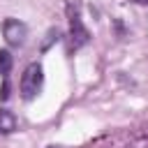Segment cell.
<instances>
[{
    "mask_svg": "<svg viewBox=\"0 0 148 148\" xmlns=\"http://www.w3.org/2000/svg\"><path fill=\"white\" fill-rule=\"evenodd\" d=\"M42 83H44L42 65L39 62H30L23 69V76H21V95H23V99H32L42 90Z\"/></svg>",
    "mask_w": 148,
    "mask_h": 148,
    "instance_id": "obj_1",
    "label": "cell"
},
{
    "mask_svg": "<svg viewBox=\"0 0 148 148\" xmlns=\"http://www.w3.org/2000/svg\"><path fill=\"white\" fill-rule=\"evenodd\" d=\"M16 130V116L7 109H0V134H12Z\"/></svg>",
    "mask_w": 148,
    "mask_h": 148,
    "instance_id": "obj_4",
    "label": "cell"
},
{
    "mask_svg": "<svg viewBox=\"0 0 148 148\" xmlns=\"http://www.w3.org/2000/svg\"><path fill=\"white\" fill-rule=\"evenodd\" d=\"M12 62H14V60H12V53L2 49V51H0V74H2V76H7V74H9Z\"/></svg>",
    "mask_w": 148,
    "mask_h": 148,
    "instance_id": "obj_5",
    "label": "cell"
},
{
    "mask_svg": "<svg viewBox=\"0 0 148 148\" xmlns=\"http://www.w3.org/2000/svg\"><path fill=\"white\" fill-rule=\"evenodd\" d=\"M0 99H2V102H5V99H9V81H7V76H5L2 88H0Z\"/></svg>",
    "mask_w": 148,
    "mask_h": 148,
    "instance_id": "obj_7",
    "label": "cell"
},
{
    "mask_svg": "<svg viewBox=\"0 0 148 148\" xmlns=\"http://www.w3.org/2000/svg\"><path fill=\"white\" fill-rule=\"evenodd\" d=\"M2 35H5L9 46H21L25 42V37H28V25L23 21H18V18H7L2 23Z\"/></svg>",
    "mask_w": 148,
    "mask_h": 148,
    "instance_id": "obj_3",
    "label": "cell"
},
{
    "mask_svg": "<svg viewBox=\"0 0 148 148\" xmlns=\"http://www.w3.org/2000/svg\"><path fill=\"white\" fill-rule=\"evenodd\" d=\"M58 35H60V32H58V30H56V28H51V30H49V32H46V42H44V44H42V51H46V49H49V44H51V42H58Z\"/></svg>",
    "mask_w": 148,
    "mask_h": 148,
    "instance_id": "obj_6",
    "label": "cell"
},
{
    "mask_svg": "<svg viewBox=\"0 0 148 148\" xmlns=\"http://www.w3.org/2000/svg\"><path fill=\"white\" fill-rule=\"evenodd\" d=\"M130 2H134V5H148V0H130Z\"/></svg>",
    "mask_w": 148,
    "mask_h": 148,
    "instance_id": "obj_8",
    "label": "cell"
},
{
    "mask_svg": "<svg viewBox=\"0 0 148 148\" xmlns=\"http://www.w3.org/2000/svg\"><path fill=\"white\" fill-rule=\"evenodd\" d=\"M67 18H69V42H72V46H74V49L86 46V44L90 42V32H88V28L83 25L76 7H72V5L67 7Z\"/></svg>",
    "mask_w": 148,
    "mask_h": 148,
    "instance_id": "obj_2",
    "label": "cell"
}]
</instances>
